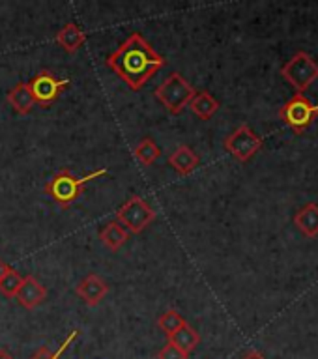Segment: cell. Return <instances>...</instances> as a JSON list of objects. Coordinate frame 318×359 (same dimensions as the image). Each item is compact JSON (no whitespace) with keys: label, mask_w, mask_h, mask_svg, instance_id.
I'll return each instance as SVG.
<instances>
[{"label":"cell","mask_w":318,"mask_h":359,"mask_svg":"<svg viewBox=\"0 0 318 359\" xmlns=\"http://www.w3.org/2000/svg\"><path fill=\"white\" fill-rule=\"evenodd\" d=\"M105 66L111 67L129 88L140 90L165 66V58L156 53L143 34L131 32L122 45H118V49L111 53Z\"/></svg>","instance_id":"6da1fadb"},{"label":"cell","mask_w":318,"mask_h":359,"mask_svg":"<svg viewBox=\"0 0 318 359\" xmlns=\"http://www.w3.org/2000/svg\"><path fill=\"white\" fill-rule=\"evenodd\" d=\"M109 172L107 168H100V170H94V172L84 174V176H75L72 170L67 168H62L60 172L55 174L53 178L45 184V193L60 206H69L72 202H75L79 196L83 195V187L92 180H98L101 176H105Z\"/></svg>","instance_id":"7a4b0ae2"},{"label":"cell","mask_w":318,"mask_h":359,"mask_svg":"<svg viewBox=\"0 0 318 359\" xmlns=\"http://www.w3.org/2000/svg\"><path fill=\"white\" fill-rule=\"evenodd\" d=\"M195 92L197 90L176 72L171 73V75L154 90V94H156L157 100L161 101V105L165 107L168 112H173V114H180V112L184 111L185 107L190 105L191 97L195 95Z\"/></svg>","instance_id":"3957f363"},{"label":"cell","mask_w":318,"mask_h":359,"mask_svg":"<svg viewBox=\"0 0 318 359\" xmlns=\"http://www.w3.org/2000/svg\"><path fill=\"white\" fill-rule=\"evenodd\" d=\"M281 75L298 94H303L318 79V64L313 56L300 50L281 67Z\"/></svg>","instance_id":"277c9868"},{"label":"cell","mask_w":318,"mask_h":359,"mask_svg":"<svg viewBox=\"0 0 318 359\" xmlns=\"http://www.w3.org/2000/svg\"><path fill=\"white\" fill-rule=\"evenodd\" d=\"M156 219V212L143 198V196H131L122 208L117 210V223H120L124 229L131 234H139Z\"/></svg>","instance_id":"5b68a950"},{"label":"cell","mask_w":318,"mask_h":359,"mask_svg":"<svg viewBox=\"0 0 318 359\" xmlns=\"http://www.w3.org/2000/svg\"><path fill=\"white\" fill-rule=\"evenodd\" d=\"M281 120L296 133H303L318 116V105L311 103L303 94H296L279 109Z\"/></svg>","instance_id":"8992f818"},{"label":"cell","mask_w":318,"mask_h":359,"mask_svg":"<svg viewBox=\"0 0 318 359\" xmlns=\"http://www.w3.org/2000/svg\"><path fill=\"white\" fill-rule=\"evenodd\" d=\"M223 146L230 156H234L238 161L246 163L257 156V151L263 148V139L247 123H241L240 128L234 129L223 140Z\"/></svg>","instance_id":"52a82bcc"},{"label":"cell","mask_w":318,"mask_h":359,"mask_svg":"<svg viewBox=\"0 0 318 359\" xmlns=\"http://www.w3.org/2000/svg\"><path fill=\"white\" fill-rule=\"evenodd\" d=\"M30 92L34 95V101L41 107H49L51 103H55L64 90L69 86V79H58L53 72L41 69L32 77V81L28 83Z\"/></svg>","instance_id":"ba28073f"},{"label":"cell","mask_w":318,"mask_h":359,"mask_svg":"<svg viewBox=\"0 0 318 359\" xmlns=\"http://www.w3.org/2000/svg\"><path fill=\"white\" fill-rule=\"evenodd\" d=\"M107 292H109V285L101 279L100 275L95 273L86 275V277L75 286V294H77L86 305H90V307L100 305L101 299L107 296Z\"/></svg>","instance_id":"9c48e42d"},{"label":"cell","mask_w":318,"mask_h":359,"mask_svg":"<svg viewBox=\"0 0 318 359\" xmlns=\"http://www.w3.org/2000/svg\"><path fill=\"white\" fill-rule=\"evenodd\" d=\"M45 297H47V290L36 277L32 275L22 277V285L15 296L19 305H22L25 309H36L45 302Z\"/></svg>","instance_id":"30bf717a"},{"label":"cell","mask_w":318,"mask_h":359,"mask_svg":"<svg viewBox=\"0 0 318 359\" xmlns=\"http://www.w3.org/2000/svg\"><path fill=\"white\" fill-rule=\"evenodd\" d=\"M86 32L75 25V22H66L64 27L56 32V43L60 45L66 53H77L84 43H86Z\"/></svg>","instance_id":"8fae6325"},{"label":"cell","mask_w":318,"mask_h":359,"mask_svg":"<svg viewBox=\"0 0 318 359\" xmlns=\"http://www.w3.org/2000/svg\"><path fill=\"white\" fill-rule=\"evenodd\" d=\"M199 156H197L195 151L191 150L190 146H178L176 150L168 156V165L176 170L178 174H182V176H187V174H191L193 170L197 168V165H199Z\"/></svg>","instance_id":"7c38bea8"},{"label":"cell","mask_w":318,"mask_h":359,"mask_svg":"<svg viewBox=\"0 0 318 359\" xmlns=\"http://www.w3.org/2000/svg\"><path fill=\"white\" fill-rule=\"evenodd\" d=\"M8 103L11 105V109L17 112V114H28V112L32 111V107L36 105V101H34V95L30 92V86L28 83H19L17 86L8 92Z\"/></svg>","instance_id":"4fadbf2b"},{"label":"cell","mask_w":318,"mask_h":359,"mask_svg":"<svg viewBox=\"0 0 318 359\" xmlns=\"http://www.w3.org/2000/svg\"><path fill=\"white\" fill-rule=\"evenodd\" d=\"M294 224L302 230L307 238H317L318 236V204L309 202L303 208L298 210L294 215Z\"/></svg>","instance_id":"5bb4252c"},{"label":"cell","mask_w":318,"mask_h":359,"mask_svg":"<svg viewBox=\"0 0 318 359\" xmlns=\"http://www.w3.org/2000/svg\"><path fill=\"white\" fill-rule=\"evenodd\" d=\"M190 109L201 120H210L219 111V101L210 92L201 90V92H195V95L191 97Z\"/></svg>","instance_id":"9a60e30c"},{"label":"cell","mask_w":318,"mask_h":359,"mask_svg":"<svg viewBox=\"0 0 318 359\" xmlns=\"http://www.w3.org/2000/svg\"><path fill=\"white\" fill-rule=\"evenodd\" d=\"M100 238L107 249L118 251V249L122 245H126V241L129 240V232L124 229L122 224L117 223V221H109V223L101 229Z\"/></svg>","instance_id":"2e32d148"},{"label":"cell","mask_w":318,"mask_h":359,"mask_svg":"<svg viewBox=\"0 0 318 359\" xmlns=\"http://www.w3.org/2000/svg\"><path fill=\"white\" fill-rule=\"evenodd\" d=\"M168 342H173L174 346H178L182 352H185L190 355L201 342V335L197 333V330H193L190 324H185L184 327H180L173 337H168Z\"/></svg>","instance_id":"e0dca14e"},{"label":"cell","mask_w":318,"mask_h":359,"mask_svg":"<svg viewBox=\"0 0 318 359\" xmlns=\"http://www.w3.org/2000/svg\"><path fill=\"white\" fill-rule=\"evenodd\" d=\"M185 324H187V322H185L184 316H182L176 309H167V311L157 318V327H159L167 337H173L174 333H176L180 327H184Z\"/></svg>","instance_id":"ac0fdd59"},{"label":"cell","mask_w":318,"mask_h":359,"mask_svg":"<svg viewBox=\"0 0 318 359\" xmlns=\"http://www.w3.org/2000/svg\"><path fill=\"white\" fill-rule=\"evenodd\" d=\"M133 156L139 159L143 165H152V163H156L159 157H161V148L154 142L152 139H143L139 144L133 148Z\"/></svg>","instance_id":"d6986e66"},{"label":"cell","mask_w":318,"mask_h":359,"mask_svg":"<svg viewBox=\"0 0 318 359\" xmlns=\"http://www.w3.org/2000/svg\"><path fill=\"white\" fill-rule=\"evenodd\" d=\"M21 285H22V277L19 275L17 269H13L10 266L8 273H6L4 277H2V280H0V292H2L6 297H15L19 288H21Z\"/></svg>","instance_id":"ffe728a7"},{"label":"cell","mask_w":318,"mask_h":359,"mask_svg":"<svg viewBox=\"0 0 318 359\" xmlns=\"http://www.w3.org/2000/svg\"><path fill=\"white\" fill-rule=\"evenodd\" d=\"M77 337H79V330H73L72 333L66 337V341L62 342L60 346H58V350H56V352H51L47 346H41L30 359H60L62 355H64V352H66L67 348H69V344H72V342L75 341Z\"/></svg>","instance_id":"44dd1931"},{"label":"cell","mask_w":318,"mask_h":359,"mask_svg":"<svg viewBox=\"0 0 318 359\" xmlns=\"http://www.w3.org/2000/svg\"><path fill=\"white\" fill-rule=\"evenodd\" d=\"M190 355L182 352L178 346H174L173 342H167L165 346L157 352V359H187Z\"/></svg>","instance_id":"7402d4cb"},{"label":"cell","mask_w":318,"mask_h":359,"mask_svg":"<svg viewBox=\"0 0 318 359\" xmlns=\"http://www.w3.org/2000/svg\"><path fill=\"white\" fill-rule=\"evenodd\" d=\"M241 359H264V355L260 352H255V350H253V352L246 353Z\"/></svg>","instance_id":"603a6c76"},{"label":"cell","mask_w":318,"mask_h":359,"mask_svg":"<svg viewBox=\"0 0 318 359\" xmlns=\"http://www.w3.org/2000/svg\"><path fill=\"white\" fill-rule=\"evenodd\" d=\"M8 269H10V266L0 260V280H2V277H4L6 273H8Z\"/></svg>","instance_id":"cb8c5ba5"},{"label":"cell","mask_w":318,"mask_h":359,"mask_svg":"<svg viewBox=\"0 0 318 359\" xmlns=\"http://www.w3.org/2000/svg\"><path fill=\"white\" fill-rule=\"evenodd\" d=\"M0 359H13V358H11V353L8 352V350H4V348H0Z\"/></svg>","instance_id":"d4e9b609"}]
</instances>
